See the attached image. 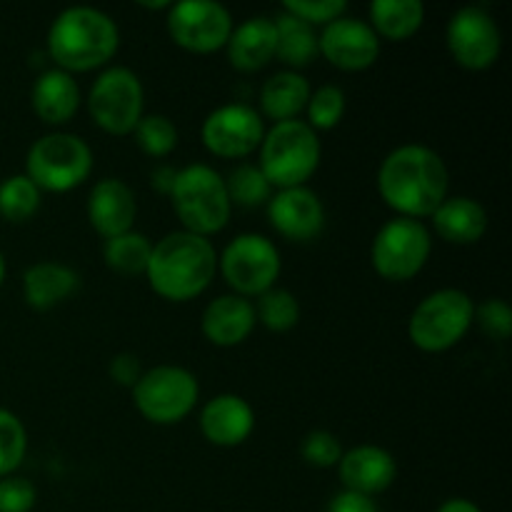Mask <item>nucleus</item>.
I'll return each mask as SVG.
<instances>
[{"label":"nucleus","mask_w":512,"mask_h":512,"mask_svg":"<svg viewBox=\"0 0 512 512\" xmlns=\"http://www.w3.org/2000/svg\"><path fill=\"white\" fill-rule=\"evenodd\" d=\"M378 193L398 218H430L450 195V170L428 145H398L380 163Z\"/></svg>","instance_id":"1"},{"label":"nucleus","mask_w":512,"mask_h":512,"mask_svg":"<svg viewBox=\"0 0 512 512\" xmlns=\"http://www.w3.org/2000/svg\"><path fill=\"white\" fill-rule=\"evenodd\" d=\"M218 273V250L213 240L175 230L163 235L150 250V290L168 303H188L200 298Z\"/></svg>","instance_id":"2"},{"label":"nucleus","mask_w":512,"mask_h":512,"mask_svg":"<svg viewBox=\"0 0 512 512\" xmlns=\"http://www.w3.org/2000/svg\"><path fill=\"white\" fill-rule=\"evenodd\" d=\"M118 48V23L105 10L90 5L60 10L48 28V55L70 75L105 68Z\"/></svg>","instance_id":"3"},{"label":"nucleus","mask_w":512,"mask_h":512,"mask_svg":"<svg viewBox=\"0 0 512 512\" xmlns=\"http://www.w3.org/2000/svg\"><path fill=\"white\" fill-rule=\"evenodd\" d=\"M168 198L175 218L180 220V230L185 233L210 238L230 223L233 203L225 178L210 165L193 163L180 168Z\"/></svg>","instance_id":"4"},{"label":"nucleus","mask_w":512,"mask_h":512,"mask_svg":"<svg viewBox=\"0 0 512 512\" xmlns=\"http://www.w3.org/2000/svg\"><path fill=\"white\" fill-rule=\"evenodd\" d=\"M258 153V168L263 170L273 190L308 185L323 158L318 133L305 120L273 123V128L265 130Z\"/></svg>","instance_id":"5"},{"label":"nucleus","mask_w":512,"mask_h":512,"mask_svg":"<svg viewBox=\"0 0 512 512\" xmlns=\"http://www.w3.org/2000/svg\"><path fill=\"white\" fill-rule=\"evenodd\" d=\"M473 323V298L460 288H440L415 305L408 320V338L423 353H448L470 333Z\"/></svg>","instance_id":"6"},{"label":"nucleus","mask_w":512,"mask_h":512,"mask_svg":"<svg viewBox=\"0 0 512 512\" xmlns=\"http://www.w3.org/2000/svg\"><path fill=\"white\" fill-rule=\"evenodd\" d=\"M93 148L75 133H48L30 145L25 175L40 193H70L93 175Z\"/></svg>","instance_id":"7"},{"label":"nucleus","mask_w":512,"mask_h":512,"mask_svg":"<svg viewBox=\"0 0 512 512\" xmlns=\"http://www.w3.org/2000/svg\"><path fill=\"white\" fill-rule=\"evenodd\" d=\"M200 400V383L188 368L155 365L133 385L135 410L153 425H178Z\"/></svg>","instance_id":"8"},{"label":"nucleus","mask_w":512,"mask_h":512,"mask_svg":"<svg viewBox=\"0 0 512 512\" xmlns=\"http://www.w3.org/2000/svg\"><path fill=\"white\" fill-rule=\"evenodd\" d=\"M218 270L228 288H233V295L250 300L275 288L283 260L268 235L240 233L218 255Z\"/></svg>","instance_id":"9"},{"label":"nucleus","mask_w":512,"mask_h":512,"mask_svg":"<svg viewBox=\"0 0 512 512\" xmlns=\"http://www.w3.org/2000/svg\"><path fill=\"white\" fill-rule=\"evenodd\" d=\"M433 235L423 220L398 218L383 225L370 245V265L390 283H408L428 265Z\"/></svg>","instance_id":"10"},{"label":"nucleus","mask_w":512,"mask_h":512,"mask_svg":"<svg viewBox=\"0 0 512 512\" xmlns=\"http://www.w3.org/2000/svg\"><path fill=\"white\" fill-rule=\"evenodd\" d=\"M88 110L103 133L115 138L133 133L145 115V90L138 73L125 65L105 68L90 85Z\"/></svg>","instance_id":"11"},{"label":"nucleus","mask_w":512,"mask_h":512,"mask_svg":"<svg viewBox=\"0 0 512 512\" xmlns=\"http://www.w3.org/2000/svg\"><path fill=\"white\" fill-rule=\"evenodd\" d=\"M168 35L178 48L195 55L218 53L233 33V15L215 0H180L168 10Z\"/></svg>","instance_id":"12"},{"label":"nucleus","mask_w":512,"mask_h":512,"mask_svg":"<svg viewBox=\"0 0 512 512\" xmlns=\"http://www.w3.org/2000/svg\"><path fill=\"white\" fill-rule=\"evenodd\" d=\"M445 45L460 68L480 73L498 63L503 33L493 13L480 5H465L450 15L445 25Z\"/></svg>","instance_id":"13"},{"label":"nucleus","mask_w":512,"mask_h":512,"mask_svg":"<svg viewBox=\"0 0 512 512\" xmlns=\"http://www.w3.org/2000/svg\"><path fill=\"white\" fill-rule=\"evenodd\" d=\"M265 135V120L253 105L225 103L208 113L200 128L205 150L215 158L243 160L260 148Z\"/></svg>","instance_id":"14"},{"label":"nucleus","mask_w":512,"mask_h":512,"mask_svg":"<svg viewBox=\"0 0 512 512\" xmlns=\"http://www.w3.org/2000/svg\"><path fill=\"white\" fill-rule=\"evenodd\" d=\"M318 55L343 73H360L373 68L380 55V38L368 20L345 13L318 35Z\"/></svg>","instance_id":"15"},{"label":"nucleus","mask_w":512,"mask_h":512,"mask_svg":"<svg viewBox=\"0 0 512 512\" xmlns=\"http://www.w3.org/2000/svg\"><path fill=\"white\" fill-rule=\"evenodd\" d=\"M265 210L270 228L290 243H313L325 230V205L308 185L275 190Z\"/></svg>","instance_id":"16"},{"label":"nucleus","mask_w":512,"mask_h":512,"mask_svg":"<svg viewBox=\"0 0 512 512\" xmlns=\"http://www.w3.org/2000/svg\"><path fill=\"white\" fill-rule=\"evenodd\" d=\"M88 223L103 240L133 230L138 218V200L133 188L120 178H103L93 185L88 195Z\"/></svg>","instance_id":"17"},{"label":"nucleus","mask_w":512,"mask_h":512,"mask_svg":"<svg viewBox=\"0 0 512 512\" xmlns=\"http://www.w3.org/2000/svg\"><path fill=\"white\" fill-rule=\"evenodd\" d=\"M338 475L343 490H353V493L375 498V495L385 493L395 483L398 463H395L390 450L365 443L343 450V458L338 463Z\"/></svg>","instance_id":"18"},{"label":"nucleus","mask_w":512,"mask_h":512,"mask_svg":"<svg viewBox=\"0 0 512 512\" xmlns=\"http://www.w3.org/2000/svg\"><path fill=\"white\" fill-rule=\"evenodd\" d=\"M200 433L215 448H238L253 435L255 410L235 393H220L200 410Z\"/></svg>","instance_id":"19"},{"label":"nucleus","mask_w":512,"mask_h":512,"mask_svg":"<svg viewBox=\"0 0 512 512\" xmlns=\"http://www.w3.org/2000/svg\"><path fill=\"white\" fill-rule=\"evenodd\" d=\"M255 308L248 298L240 295H220L210 300L200 318V330L203 338L215 348H238L253 335Z\"/></svg>","instance_id":"20"},{"label":"nucleus","mask_w":512,"mask_h":512,"mask_svg":"<svg viewBox=\"0 0 512 512\" xmlns=\"http://www.w3.org/2000/svg\"><path fill=\"white\" fill-rule=\"evenodd\" d=\"M80 85L75 75L65 73L60 68H50L38 75L30 90V108L43 120L45 125H68L80 110Z\"/></svg>","instance_id":"21"},{"label":"nucleus","mask_w":512,"mask_h":512,"mask_svg":"<svg viewBox=\"0 0 512 512\" xmlns=\"http://www.w3.org/2000/svg\"><path fill=\"white\" fill-rule=\"evenodd\" d=\"M80 290V275L65 263H55V260H40V263L30 265L23 273V300L28 308L45 313L65 300L73 298Z\"/></svg>","instance_id":"22"},{"label":"nucleus","mask_w":512,"mask_h":512,"mask_svg":"<svg viewBox=\"0 0 512 512\" xmlns=\"http://www.w3.org/2000/svg\"><path fill=\"white\" fill-rule=\"evenodd\" d=\"M430 218L435 235L450 245H475L488 233V210L468 195H448Z\"/></svg>","instance_id":"23"},{"label":"nucleus","mask_w":512,"mask_h":512,"mask_svg":"<svg viewBox=\"0 0 512 512\" xmlns=\"http://www.w3.org/2000/svg\"><path fill=\"white\" fill-rule=\"evenodd\" d=\"M228 63L238 73H258L275 58V23L268 15H253L233 25L228 45Z\"/></svg>","instance_id":"24"},{"label":"nucleus","mask_w":512,"mask_h":512,"mask_svg":"<svg viewBox=\"0 0 512 512\" xmlns=\"http://www.w3.org/2000/svg\"><path fill=\"white\" fill-rule=\"evenodd\" d=\"M310 93H313V88L303 73L278 70L260 88V115L273 120V123L298 120V115L308 105Z\"/></svg>","instance_id":"25"},{"label":"nucleus","mask_w":512,"mask_h":512,"mask_svg":"<svg viewBox=\"0 0 512 512\" xmlns=\"http://www.w3.org/2000/svg\"><path fill=\"white\" fill-rule=\"evenodd\" d=\"M275 23V58L285 65V70L300 73L318 58V33L308 23L295 15L280 10L273 18Z\"/></svg>","instance_id":"26"},{"label":"nucleus","mask_w":512,"mask_h":512,"mask_svg":"<svg viewBox=\"0 0 512 512\" xmlns=\"http://www.w3.org/2000/svg\"><path fill=\"white\" fill-rule=\"evenodd\" d=\"M368 13L375 35L393 43L410 40L425 23V5L420 0H375Z\"/></svg>","instance_id":"27"},{"label":"nucleus","mask_w":512,"mask_h":512,"mask_svg":"<svg viewBox=\"0 0 512 512\" xmlns=\"http://www.w3.org/2000/svg\"><path fill=\"white\" fill-rule=\"evenodd\" d=\"M150 250H153V243L148 240V235L128 230V233L105 240L103 260L118 275H145Z\"/></svg>","instance_id":"28"},{"label":"nucleus","mask_w":512,"mask_h":512,"mask_svg":"<svg viewBox=\"0 0 512 512\" xmlns=\"http://www.w3.org/2000/svg\"><path fill=\"white\" fill-rule=\"evenodd\" d=\"M40 203H43V193L25 173L8 175L0 183V218L5 223H28L40 210Z\"/></svg>","instance_id":"29"},{"label":"nucleus","mask_w":512,"mask_h":512,"mask_svg":"<svg viewBox=\"0 0 512 512\" xmlns=\"http://www.w3.org/2000/svg\"><path fill=\"white\" fill-rule=\"evenodd\" d=\"M255 320L270 333H288L300 323V303L290 290L270 288L255 300Z\"/></svg>","instance_id":"30"},{"label":"nucleus","mask_w":512,"mask_h":512,"mask_svg":"<svg viewBox=\"0 0 512 512\" xmlns=\"http://www.w3.org/2000/svg\"><path fill=\"white\" fill-rule=\"evenodd\" d=\"M225 188H228L230 203L240 208H260L268 205L273 195V185L263 175V170L253 163H240L225 175Z\"/></svg>","instance_id":"31"},{"label":"nucleus","mask_w":512,"mask_h":512,"mask_svg":"<svg viewBox=\"0 0 512 512\" xmlns=\"http://www.w3.org/2000/svg\"><path fill=\"white\" fill-rule=\"evenodd\" d=\"M135 143L148 158L163 160L178 148V128L173 120L163 113H148L140 118V123L133 130Z\"/></svg>","instance_id":"32"},{"label":"nucleus","mask_w":512,"mask_h":512,"mask_svg":"<svg viewBox=\"0 0 512 512\" xmlns=\"http://www.w3.org/2000/svg\"><path fill=\"white\" fill-rule=\"evenodd\" d=\"M345 110H348V98H345L343 88L333 83H325L310 93L308 105H305V113H308V120H305V123H308L315 133H318V130H333L338 128L340 120L345 118Z\"/></svg>","instance_id":"33"},{"label":"nucleus","mask_w":512,"mask_h":512,"mask_svg":"<svg viewBox=\"0 0 512 512\" xmlns=\"http://www.w3.org/2000/svg\"><path fill=\"white\" fill-rule=\"evenodd\" d=\"M28 455V430L23 420L0 408V478H8L23 465Z\"/></svg>","instance_id":"34"},{"label":"nucleus","mask_w":512,"mask_h":512,"mask_svg":"<svg viewBox=\"0 0 512 512\" xmlns=\"http://www.w3.org/2000/svg\"><path fill=\"white\" fill-rule=\"evenodd\" d=\"M300 455H303V460L310 468H338L340 458H343V445H340V440L335 438L333 433H328V430H313V433L305 435L303 443H300Z\"/></svg>","instance_id":"35"},{"label":"nucleus","mask_w":512,"mask_h":512,"mask_svg":"<svg viewBox=\"0 0 512 512\" xmlns=\"http://www.w3.org/2000/svg\"><path fill=\"white\" fill-rule=\"evenodd\" d=\"M283 10L308 23L310 28H315V25L325 28L328 23L348 13V3L345 0H285Z\"/></svg>","instance_id":"36"},{"label":"nucleus","mask_w":512,"mask_h":512,"mask_svg":"<svg viewBox=\"0 0 512 512\" xmlns=\"http://www.w3.org/2000/svg\"><path fill=\"white\" fill-rule=\"evenodd\" d=\"M475 323L488 338L508 340L512 335V310L503 298H488L475 305Z\"/></svg>","instance_id":"37"},{"label":"nucleus","mask_w":512,"mask_h":512,"mask_svg":"<svg viewBox=\"0 0 512 512\" xmlns=\"http://www.w3.org/2000/svg\"><path fill=\"white\" fill-rule=\"evenodd\" d=\"M38 500V490L28 478L8 475L0 478V512H30Z\"/></svg>","instance_id":"38"},{"label":"nucleus","mask_w":512,"mask_h":512,"mask_svg":"<svg viewBox=\"0 0 512 512\" xmlns=\"http://www.w3.org/2000/svg\"><path fill=\"white\" fill-rule=\"evenodd\" d=\"M108 373L115 383L133 390V385L138 383L140 375H143V368H140V360L135 358L133 353H118L113 360H110Z\"/></svg>","instance_id":"39"},{"label":"nucleus","mask_w":512,"mask_h":512,"mask_svg":"<svg viewBox=\"0 0 512 512\" xmlns=\"http://www.w3.org/2000/svg\"><path fill=\"white\" fill-rule=\"evenodd\" d=\"M328 512H378L373 498L368 495L353 493V490H340L333 500H330Z\"/></svg>","instance_id":"40"},{"label":"nucleus","mask_w":512,"mask_h":512,"mask_svg":"<svg viewBox=\"0 0 512 512\" xmlns=\"http://www.w3.org/2000/svg\"><path fill=\"white\" fill-rule=\"evenodd\" d=\"M175 175H178V170H175L173 165L168 163L155 165L153 173H150V185H153L160 195H170V190H173V183H175Z\"/></svg>","instance_id":"41"},{"label":"nucleus","mask_w":512,"mask_h":512,"mask_svg":"<svg viewBox=\"0 0 512 512\" xmlns=\"http://www.w3.org/2000/svg\"><path fill=\"white\" fill-rule=\"evenodd\" d=\"M435 512H483L480 505H475L468 498H448Z\"/></svg>","instance_id":"42"},{"label":"nucleus","mask_w":512,"mask_h":512,"mask_svg":"<svg viewBox=\"0 0 512 512\" xmlns=\"http://www.w3.org/2000/svg\"><path fill=\"white\" fill-rule=\"evenodd\" d=\"M170 0H158V3H143L140 0V8H148V10H170Z\"/></svg>","instance_id":"43"},{"label":"nucleus","mask_w":512,"mask_h":512,"mask_svg":"<svg viewBox=\"0 0 512 512\" xmlns=\"http://www.w3.org/2000/svg\"><path fill=\"white\" fill-rule=\"evenodd\" d=\"M5 273H8V268H5V258H3V253H0V285H3Z\"/></svg>","instance_id":"44"}]
</instances>
